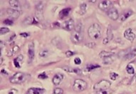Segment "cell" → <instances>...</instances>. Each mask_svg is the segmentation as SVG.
I'll return each mask as SVG.
<instances>
[{
	"mask_svg": "<svg viewBox=\"0 0 136 94\" xmlns=\"http://www.w3.org/2000/svg\"><path fill=\"white\" fill-rule=\"evenodd\" d=\"M133 14V12L132 10H126L125 11L123 14H121L120 17V21H125L127 19H128Z\"/></svg>",
	"mask_w": 136,
	"mask_h": 94,
	"instance_id": "e0dca14e",
	"label": "cell"
},
{
	"mask_svg": "<svg viewBox=\"0 0 136 94\" xmlns=\"http://www.w3.org/2000/svg\"><path fill=\"white\" fill-rule=\"evenodd\" d=\"M15 37H16V34H14L13 36L12 37V38H10V39H9V41H12V40H13L14 38Z\"/></svg>",
	"mask_w": 136,
	"mask_h": 94,
	"instance_id": "7bdbcfd3",
	"label": "cell"
},
{
	"mask_svg": "<svg viewBox=\"0 0 136 94\" xmlns=\"http://www.w3.org/2000/svg\"><path fill=\"white\" fill-rule=\"evenodd\" d=\"M64 94V91L63 89L61 88H56L53 90V94Z\"/></svg>",
	"mask_w": 136,
	"mask_h": 94,
	"instance_id": "f546056e",
	"label": "cell"
},
{
	"mask_svg": "<svg viewBox=\"0 0 136 94\" xmlns=\"http://www.w3.org/2000/svg\"><path fill=\"white\" fill-rule=\"evenodd\" d=\"M111 86V83L107 80H101L100 81L97 82L94 86L93 89L95 91H101V90H108Z\"/></svg>",
	"mask_w": 136,
	"mask_h": 94,
	"instance_id": "8992f818",
	"label": "cell"
},
{
	"mask_svg": "<svg viewBox=\"0 0 136 94\" xmlns=\"http://www.w3.org/2000/svg\"><path fill=\"white\" fill-rule=\"evenodd\" d=\"M38 78H41V79H46V78H48V76L46 74V73L43 72V73L40 74L38 75Z\"/></svg>",
	"mask_w": 136,
	"mask_h": 94,
	"instance_id": "e575fe53",
	"label": "cell"
},
{
	"mask_svg": "<svg viewBox=\"0 0 136 94\" xmlns=\"http://www.w3.org/2000/svg\"><path fill=\"white\" fill-rule=\"evenodd\" d=\"M20 36H21L22 37L26 38L27 37H29V34L28 33H26V32H24V33H21V34H20Z\"/></svg>",
	"mask_w": 136,
	"mask_h": 94,
	"instance_id": "74e56055",
	"label": "cell"
},
{
	"mask_svg": "<svg viewBox=\"0 0 136 94\" xmlns=\"http://www.w3.org/2000/svg\"><path fill=\"white\" fill-rule=\"evenodd\" d=\"M7 14L12 19H17L19 17L20 12L14 9H7Z\"/></svg>",
	"mask_w": 136,
	"mask_h": 94,
	"instance_id": "8fae6325",
	"label": "cell"
},
{
	"mask_svg": "<svg viewBox=\"0 0 136 94\" xmlns=\"http://www.w3.org/2000/svg\"><path fill=\"white\" fill-rule=\"evenodd\" d=\"M126 71L128 74H135V69L131 64H128L126 67Z\"/></svg>",
	"mask_w": 136,
	"mask_h": 94,
	"instance_id": "cb8c5ba5",
	"label": "cell"
},
{
	"mask_svg": "<svg viewBox=\"0 0 136 94\" xmlns=\"http://www.w3.org/2000/svg\"><path fill=\"white\" fill-rule=\"evenodd\" d=\"M62 69L64 70L65 71H67V72H69V73H73V74H76L77 75H81V74H82L81 70L77 69V68H72L70 66H65L62 67Z\"/></svg>",
	"mask_w": 136,
	"mask_h": 94,
	"instance_id": "5bb4252c",
	"label": "cell"
},
{
	"mask_svg": "<svg viewBox=\"0 0 136 94\" xmlns=\"http://www.w3.org/2000/svg\"><path fill=\"white\" fill-rule=\"evenodd\" d=\"M49 54V52L47 50H43L41 51L39 54V56L41 57H46Z\"/></svg>",
	"mask_w": 136,
	"mask_h": 94,
	"instance_id": "d6a6232c",
	"label": "cell"
},
{
	"mask_svg": "<svg viewBox=\"0 0 136 94\" xmlns=\"http://www.w3.org/2000/svg\"><path fill=\"white\" fill-rule=\"evenodd\" d=\"M64 78V75L62 74H56V75H54V76L53 77V79H52V82H53V85L58 86L63 81Z\"/></svg>",
	"mask_w": 136,
	"mask_h": 94,
	"instance_id": "4fadbf2b",
	"label": "cell"
},
{
	"mask_svg": "<svg viewBox=\"0 0 136 94\" xmlns=\"http://www.w3.org/2000/svg\"><path fill=\"white\" fill-rule=\"evenodd\" d=\"M107 15L108 17L113 21H116L119 18V14L115 7H111L110 8L108 12H107Z\"/></svg>",
	"mask_w": 136,
	"mask_h": 94,
	"instance_id": "ba28073f",
	"label": "cell"
},
{
	"mask_svg": "<svg viewBox=\"0 0 136 94\" xmlns=\"http://www.w3.org/2000/svg\"><path fill=\"white\" fill-rule=\"evenodd\" d=\"M110 92H109L108 90H101V91H97L95 94H110Z\"/></svg>",
	"mask_w": 136,
	"mask_h": 94,
	"instance_id": "836d02e7",
	"label": "cell"
},
{
	"mask_svg": "<svg viewBox=\"0 0 136 94\" xmlns=\"http://www.w3.org/2000/svg\"><path fill=\"white\" fill-rule=\"evenodd\" d=\"M10 31L9 29L7 28V27H1V29H0V34L1 35H4V34H6L7 33H9Z\"/></svg>",
	"mask_w": 136,
	"mask_h": 94,
	"instance_id": "4316f807",
	"label": "cell"
},
{
	"mask_svg": "<svg viewBox=\"0 0 136 94\" xmlns=\"http://www.w3.org/2000/svg\"><path fill=\"white\" fill-rule=\"evenodd\" d=\"M74 54H74L73 51H67L66 52V56L67 57L73 56Z\"/></svg>",
	"mask_w": 136,
	"mask_h": 94,
	"instance_id": "d590c367",
	"label": "cell"
},
{
	"mask_svg": "<svg viewBox=\"0 0 136 94\" xmlns=\"http://www.w3.org/2000/svg\"><path fill=\"white\" fill-rule=\"evenodd\" d=\"M96 0H93V1H89V2H93V3H94V2H96Z\"/></svg>",
	"mask_w": 136,
	"mask_h": 94,
	"instance_id": "f6af8a7d",
	"label": "cell"
},
{
	"mask_svg": "<svg viewBox=\"0 0 136 94\" xmlns=\"http://www.w3.org/2000/svg\"><path fill=\"white\" fill-rule=\"evenodd\" d=\"M2 62H3V58H2V57L1 56V64H2Z\"/></svg>",
	"mask_w": 136,
	"mask_h": 94,
	"instance_id": "ee69618b",
	"label": "cell"
},
{
	"mask_svg": "<svg viewBox=\"0 0 136 94\" xmlns=\"http://www.w3.org/2000/svg\"><path fill=\"white\" fill-rule=\"evenodd\" d=\"M86 9H87L86 4H85V3L81 4V6H80V13H81V14H84L85 12H86Z\"/></svg>",
	"mask_w": 136,
	"mask_h": 94,
	"instance_id": "484cf974",
	"label": "cell"
},
{
	"mask_svg": "<svg viewBox=\"0 0 136 94\" xmlns=\"http://www.w3.org/2000/svg\"><path fill=\"white\" fill-rule=\"evenodd\" d=\"M71 9L70 7H68V8H65V9H63L60 12H59V17L61 18V19H64L66 18L71 12Z\"/></svg>",
	"mask_w": 136,
	"mask_h": 94,
	"instance_id": "d6986e66",
	"label": "cell"
},
{
	"mask_svg": "<svg viewBox=\"0 0 136 94\" xmlns=\"http://www.w3.org/2000/svg\"><path fill=\"white\" fill-rule=\"evenodd\" d=\"M35 56V45L34 42H30L28 46V57L29 62H32Z\"/></svg>",
	"mask_w": 136,
	"mask_h": 94,
	"instance_id": "9c48e42d",
	"label": "cell"
},
{
	"mask_svg": "<svg viewBox=\"0 0 136 94\" xmlns=\"http://www.w3.org/2000/svg\"><path fill=\"white\" fill-rule=\"evenodd\" d=\"M44 4L43 1H39L35 6V16L39 21L44 20Z\"/></svg>",
	"mask_w": 136,
	"mask_h": 94,
	"instance_id": "277c9868",
	"label": "cell"
},
{
	"mask_svg": "<svg viewBox=\"0 0 136 94\" xmlns=\"http://www.w3.org/2000/svg\"><path fill=\"white\" fill-rule=\"evenodd\" d=\"M110 41L108 40V38L106 37V38H105L103 39V44H104V45H105V44H107L108 42H109Z\"/></svg>",
	"mask_w": 136,
	"mask_h": 94,
	"instance_id": "ab89813d",
	"label": "cell"
},
{
	"mask_svg": "<svg viewBox=\"0 0 136 94\" xmlns=\"http://www.w3.org/2000/svg\"><path fill=\"white\" fill-rule=\"evenodd\" d=\"M113 58H112V56H111L104 58L103 62L104 64H110L111 63H113Z\"/></svg>",
	"mask_w": 136,
	"mask_h": 94,
	"instance_id": "83f0119b",
	"label": "cell"
},
{
	"mask_svg": "<svg viewBox=\"0 0 136 94\" xmlns=\"http://www.w3.org/2000/svg\"><path fill=\"white\" fill-rule=\"evenodd\" d=\"M98 68H101V66L99 65H93V64H90V65H87L86 67H85V69L87 71H91L94 69H98Z\"/></svg>",
	"mask_w": 136,
	"mask_h": 94,
	"instance_id": "7402d4cb",
	"label": "cell"
},
{
	"mask_svg": "<svg viewBox=\"0 0 136 94\" xmlns=\"http://www.w3.org/2000/svg\"><path fill=\"white\" fill-rule=\"evenodd\" d=\"M17 93V91L15 89H11L10 91L9 92V94H16Z\"/></svg>",
	"mask_w": 136,
	"mask_h": 94,
	"instance_id": "f35d334b",
	"label": "cell"
},
{
	"mask_svg": "<svg viewBox=\"0 0 136 94\" xmlns=\"http://www.w3.org/2000/svg\"><path fill=\"white\" fill-rule=\"evenodd\" d=\"M74 63H75L76 65H80L81 63V60L79 58H76L74 59Z\"/></svg>",
	"mask_w": 136,
	"mask_h": 94,
	"instance_id": "8d00e7d4",
	"label": "cell"
},
{
	"mask_svg": "<svg viewBox=\"0 0 136 94\" xmlns=\"http://www.w3.org/2000/svg\"><path fill=\"white\" fill-rule=\"evenodd\" d=\"M3 23H4V24H6V25L12 26L14 24V21H13V20H12V19H4V21H3Z\"/></svg>",
	"mask_w": 136,
	"mask_h": 94,
	"instance_id": "4dcf8cb0",
	"label": "cell"
},
{
	"mask_svg": "<svg viewBox=\"0 0 136 94\" xmlns=\"http://www.w3.org/2000/svg\"><path fill=\"white\" fill-rule=\"evenodd\" d=\"M45 89L43 88H30L26 92V94H43Z\"/></svg>",
	"mask_w": 136,
	"mask_h": 94,
	"instance_id": "9a60e30c",
	"label": "cell"
},
{
	"mask_svg": "<svg viewBox=\"0 0 136 94\" xmlns=\"http://www.w3.org/2000/svg\"><path fill=\"white\" fill-rule=\"evenodd\" d=\"M61 27L65 29L66 31H71L73 29H75V25H74V21L73 19H68L67 20H66L62 24Z\"/></svg>",
	"mask_w": 136,
	"mask_h": 94,
	"instance_id": "52a82bcc",
	"label": "cell"
},
{
	"mask_svg": "<svg viewBox=\"0 0 136 94\" xmlns=\"http://www.w3.org/2000/svg\"><path fill=\"white\" fill-rule=\"evenodd\" d=\"M1 73L2 74H6V75H8V73L7 72H6V71L4 70V69H1Z\"/></svg>",
	"mask_w": 136,
	"mask_h": 94,
	"instance_id": "60d3db41",
	"label": "cell"
},
{
	"mask_svg": "<svg viewBox=\"0 0 136 94\" xmlns=\"http://www.w3.org/2000/svg\"><path fill=\"white\" fill-rule=\"evenodd\" d=\"M87 88V83L82 79H76L73 85V89L76 92H81Z\"/></svg>",
	"mask_w": 136,
	"mask_h": 94,
	"instance_id": "5b68a950",
	"label": "cell"
},
{
	"mask_svg": "<svg viewBox=\"0 0 136 94\" xmlns=\"http://www.w3.org/2000/svg\"><path fill=\"white\" fill-rule=\"evenodd\" d=\"M19 51V47L18 46H14L13 47V49L11 50V51H9V52H8V56H12V55H13V54H15V53H17V52H18Z\"/></svg>",
	"mask_w": 136,
	"mask_h": 94,
	"instance_id": "603a6c76",
	"label": "cell"
},
{
	"mask_svg": "<svg viewBox=\"0 0 136 94\" xmlns=\"http://www.w3.org/2000/svg\"><path fill=\"white\" fill-rule=\"evenodd\" d=\"M34 19V18L29 17H27V18L24 20V24H33Z\"/></svg>",
	"mask_w": 136,
	"mask_h": 94,
	"instance_id": "f1b7e54d",
	"label": "cell"
},
{
	"mask_svg": "<svg viewBox=\"0 0 136 94\" xmlns=\"http://www.w3.org/2000/svg\"><path fill=\"white\" fill-rule=\"evenodd\" d=\"M123 37L125 38L127 40L130 41V42H133V41L136 38V34L133 32L132 29H128L123 33Z\"/></svg>",
	"mask_w": 136,
	"mask_h": 94,
	"instance_id": "30bf717a",
	"label": "cell"
},
{
	"mask_svg": "<svg viewBox=\"0 0 136 94\" xmlns=\"http://www.w3.org/2000/svg\"><path fill=\"white\" fill-rule=\"evenodd\" d=\"M23 58H24V56L22 55H19L14 59V65L16 68H17V69L21 68L20 62H21L23 61Z\"/></svg>",
	"mask_w": 136,
	"mask_h": 94,
	"instance_id": "ffe728a7",
	"label": "cell"
},
{
	"mask_svg": "<svg viewBox=\"0 0 136 94\" xmlns=\"http://www.w3.org/2000/svg\"><path fill=\"white\" fill-rule=\"evenodd\" d=\"M114 53L111 52V51H103L101 52H100L99 54V56L102 58H108V57H111L114 56Z\"/></svg>",
	"mask_w": 136,
	"mask_h": 94,
	"instance_id": "44dd1931",
	"label": "cell"
},
{
	"mask_svg": "<svg viewBox=\"0 0 136 94\" xmlns=\"http://www.w3.org/2000/svg\"><path fill=\"white\" fill-rule=\"evenodd\" d=\"M118 77V74H117L116 73H115V72H112L110 74V79L113 80V81H116Z\"/></svg>",
	"mask_w": 136,
	"mask_h": 94,
	"instance_id": "1f68e13d",
	"label": "cell"
},
{
	"mask_svg": "<svg viewBox=\"0 0 136 94\" xmlns=\"http://www.w3.org/2000/svg\"><path fill=\"white\" fill-rule=\"evenodd\" d=\"M101 27L98 24H93L88 29V35L93 40H97L101 37Z\"/></svg>",
	"mask_w": 136,
	"mask_h": 94,
	"instance_id": "7a4b0ae2",
	"label": "cell"
},
{
	"mask_svg": "<svg viewBox=\"0 0 136 94\" xmlns=\"http://www.w3.org/2000/svg\"><path fill=\"white\" fill-rule=\"evenodd\" d=\"M71 41L75 44H80L83 41V31H82V24L78 22L75 26L71 37Z\"/></svg>",
	"mask_w": 136,
	"mask_h": 94,
	"instance_id": "6da1fadb",
	"label": "cell"
},
{
	"mask_svg": "<svg viewBox=\"0 0 136 94\" xmlns=\"http://www.w3.org/2000/svg\"><path fill=\"white\" fill-rule=\"evenodd\" d=\"M135 80H136V76L135 77Z\"/></svg>",
	"mask_w": 136,
	"mask_h": 94,
	"instance_id": "bcb514c9",
	"label": "cell"
},
{
	"mask_svg": "<svg viewBox=\"0 0 136 94\" xmlns=\"http://www.w3.org/2000/svg\"><path fill=\"white\" fill-rule=\"evenodd\" d=\"M136 56V48H135V49H131L128 50V53H127V54L125 55V56L124 57V58L126 59V60H130V59L133 58Z\"/></svg>",
	"mask_w": 136,
	"mask_h": 94,
	"instance_id": "ac0fdd59",
	"label": "cell"
},
{
	"mask_svg": "<svg viewBox=\"0 0 136 94\" xmlns=\"http://www.w3.org/2000/svg\"><path fill=\"white\" fill-rule=\"evenodd\" d=\"M0 45H1V46H0V48H1V50H2V49H3V47L4 46V43H3L2 41H1V42H0Z\"/></svg>",
	"mask_w": 136,
	"mask_h": 94,
	"instance_id": "b9f144b4",
	"label": "cell"
},
{
	"mask_svg": "<svg viewBox=\"0 0 136 94\" xmlns=\"http://www.w3.org/2000/svg\"><path fill=\"white\" fill-rule=\"evenodd\" d=\"M9 4L12 8H13L14 9H17V10H19L21 7L20 1H17V0H10V1H9Z\"/></svg>",
	"mask_w": 136,
	"mask_h": 94,
	"instance_id": "2e32d148",
	"label": "cell"
},
{
	"mask_svg": "<svg viewBox=\"0 0 136 94\" xmlns=\"http://www.w3.org/2000/svg\"><path fill=\"white\" fill-rule=\"evenodd\" d=\"M111 6V1L108 0H104L99 3L98 4V8L103 11L108 10L110 9V6Z\"/></svg>",
	"mask_w": 136,
	"mask_h": 94,
	"instance_id": "7c38bea8",
	"label": "cell"
},
{
	"mask_svg": "<svg viewBox=\"0 0 136 94\" xmlns=\"http://www.w3.org/2000/svg\"><path fill=\"white\" fill-rule=\"evenodd\" d=\"M107 38H108L109 41H111L113 38V31H112V29L110 26H108V29H107Z\"/></svg>",
	"mask_w": 136,
	"mask_h": 94,
	"instance_id": "d4e9b609",
	"label": "cell"
},
{
	"mask_svg": "<svg viewBox=\"0 0 136 94\" xmlns=\"http://www.w3.org/2000/svg\"><path fill=\"white\" fill-rule=\"evenodd\" d=\"M27 79V75L21 73V72H17L16 74H14L12 77H10L9 81L12 83H21L23 82H24Z\"/></svg>",
	"mask_w": 136,
	"mask_h": 94,
	"instance_id": "3957f363",
	"label": "cell"
}]
</instances>
